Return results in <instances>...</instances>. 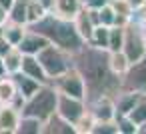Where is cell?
I'll return each instance as SVG.
<instances>
[{"label":"cell","mask_w":146,"mask_h":134,"mask_svg":"<svg viewBox=\"0 0 146 134\" xmlns=\"http://www.w3.org/2000/svg\"><path fill=\"white\" fill-rule=\"evenodd\" d=\"M98 18H100V24H104V26L116 24V12L110 4H104L102 8H98Z\"/></svg>","instance_id":"83f0119b"},{"label":"cell","mask_w":146,"mask_h":134,"mask_svg":"<svg viewBox=\"0 0 146 134\" xmlns=\"http://www.w3.org/2000/svg\"><path fill=\"white\" fill-rule=\"evenodd\" d=\"M56 102H58V90L50 82H46L32 96H28L24 100V106H22L20 114L34 116V118H38V120L44 122L50 114L56 112Z\"/></svg>","instance_id":"3957f363"},{"label":"cell","mask_w":146,"mask_h":134,"mask_svg":"<svg viewBox=\"0 0 146 134\" xmlns=\"http://www.w3.org/2000/svg\"><path fill=\"white\" fill-rule=\"evenodd\" d=\"M10 48H12V44H10V42H8L4 36H0V56H4V54H6Z\"/></svg>","instance_id":"f546056e"},{"label":"cell","mask_w":146,"mask_h":134,"mask_svg":"<svg viewBox=\"0 0 146 134\" xmlns=\"http://www.w3.org/2000/svg\"><path fill=\"white\" fill-rule=\"evenodd\" d=\"M50 44V40L46 38V36H42L40 32H36V30H32V28H28L26 26V32H24V36H22V40L16 44V48L22 52V54H38L44 46H48Z\"/></svg>","instance_id":"30bf717a"},{"label":"cell","mask_w":146,"mask_h":134,"mask_svg":"<svg viewBox=\"0 0 146 134\" xmlns=\"http://www.w3.org/2000/svg\"><path fill=\"white\" fill-rule=\"evenodd\" d=\"M108 38H110V26L96 24V26H94V30H92L90 44H94V46H98V48H106V50H108Z\"/></svg>","instance_id":"cb8c5ba5"},{"label":"cell","mask_w":146,"mask_h":134,"mask_svg":"<svg viewBox=\"0 0 146 134\" xmlns=\"http://www.w3.org/2000/svg\"><path fill=\"white\" fill-rule=\"evenodd\" d=\"M20 72H24L26 76H30V78L38 80L40 84H46V82H50V78L46 76V72H44L42 64L38 62V58H36L34 54H24V58H22V68H20Z\"/></svg>","instance_id":"5bb4252c"},{"label":"cell","mask_w":146,"mask_h":134,"mask_svg":"<svg viewBox=\"0 0 146 134\" xmlns=\"http://www.w3.org/2000/svg\"><path fill=\"white\" fill-rule=\"evenodd\" d=\"M108 50L98 48L90 42H84L80 50L72 54V68L84 80L86 86V100H92L102 94L114 96L120 90V76L110 70L108 64Z\"/></svg>","instance_id":"6da1fadb"},{"label":"cell","mask_w":146,"mask_h":134,"mask_svg":"<svg viewBox=\"0 0 146 134\" xmlns=\"http://www.w3.org/2000/svg\"><path fill=\"white\" fill-rule=\"evenodd\" d=\"M120 88L122 90H134V92H146V54L132 62L128 70L120 76Z\"/></svg>","instance_id":"52a82bcc"},{"label":"cell","mask_w":146,"mask_h":134,"mask_svg":"<svg viewBox=\"0 0 146 134\" xmlns=\"http://www.w3.org/2000/svg\"><path fill=\"white\" fill-rule=\"evenodd\" d=\"M72 22H74V26H76V30H78V34L82 36V40L84 42H90V38H92V30H94V20H92V16H90V12H88V8L82 4V8L76 12V16L72 18Z\"/></svg>","instance_id":"4fadbf2b"},{"label":"cell","mask_w":146,"mask_h":134,"mask_svg":"<svg viewBox=\"0 0 146 134\" xmlns=\"http://www.w3.org/2000/svg\"><path fill=\"white\" fill-rule=\"evenodd\" d=\"M138 134H146V120L142 124H138Z\"/></svg>","instance_id":"836d02e7"},{"label":"cell","mask_w":146,"mask_h":134,"mask_svg":"<svg viewBox=\"0 0 146 134\" xmlns=\"http://www.w3.org/2000/svg\"><path fill=\"white\" fill-rule=\"evenodd\" d=\"M50 84H52L60 94L86 100V86H84V80H82V76L78 74V70H74V68L66 70L64 74H60V76H56V78H52Z\"/></svg>","instance_id":"8992f818"},{"label":"cell","mask_w":146,"mask_h":134,"mask_svg":"<svg viewBox=\"0 0 146 134\" xmlns=\"http://www.w3.org/2000/svg\"><path fill=\"white\" fill-rule=\"evenodd\" d=\"M16 134H42V120H38L34 116L20 114Z\"/></svg>","instance_id":"ffe728a7"},{"label":"cell","mask_w":146,"mask_h":134,"mask_svg":"<svg viewBox=\"0 0 146 134\" xmlns=\"http://www.w3.org/2000/svg\"><path fill=\"white\" fill-rule=\"evenodd\" d=\"M24 32H26V24H18V22H12V20H8V22L2 26V36H4L12 46H16V44L22 40Z\"/></svg>","instance_id":"ac0fdd59"},{"label":"cell","mask_w":146,"mask_h":134,"mask_svg":"<svg viewBox=\"0 0 146 134\" xmlns=\"http://www.w3.org/2000/svg\"><path fill=\"white\" fill-rule=\"evenodd\" d=\"M90 134H118L116 120H94Z\"/></svg>","instance_id":"4316f807"},{"label":"cell","mask_w":146,"mask_h":134,"mask_svg":"<svg viewBox=\"0 0 146 134\" xmlns=\"http://www.w3.org/2000/svg\"><path fill=\"white\" fill-rule=\"evenodd\" d=\"M36 58H38V62L42 64V68H44V72H46V76H48L50 80L56 78V76H60V74H64L66 70L72 68V54L66 52V50H62V48L56 46V44L44 46V48L36 54Z\"/></svg>","instance_id":"277c9868"},{"label":"cell","mask_w":146,"mask_h":134,"mask_svg":"<svg viewBox=\"0 0 146 134\" xmlns=\"http://www.w3.org/2000/svg\"><path fill=\"white\" fill-rule=\"evenodd\" d=\"M142 92H134V90H118L112 98H114V106H116V114H128L132 110V106L136 104V100L140 98Z\"/></svg>","instance_id":"9a60e30c"},{"label":"cell","mask_w":146,"mask_h":134,"mask_svg":"<svg viewBox=\"0 0 146 134\" xmlns=\"http://www.w3.org/2000/svg\"><path fill=\"white\" fill-rule=\"evenodd\" d=\"M122 42H124V26H110V38H108V50L110 52H116V50H122Z\"/></svg>","instance_id":"d4e9b609"},{"label":"cell","mask_w":146,"mask_h":134,"mask_svg":"<svg viewBox=\"0 0 146 134\" xmlns=\"http://www.w3.org/2000/svg\"><path fill=\"white\" fill-rule=\"evenodd\" d=\"M12 4H14V0H0V6H4L6 10H10Z\"/></svg>","instance_id":"1f68e13d"},{"label":"cell","mask_w":146,"mask_h":134,"mask_svg":"<svg viewBox=\"0 0 146 134\" xmlns=\"http://www.w3.org/2000/svg\"><path fill=\"white\" fill-rule=\"evenodd\" d=\"M144 36H146V30H144Z\"/></svg>","instance_id":"d590c367"},{"label":"cell","mask_w":146,"mask_h":134,"mask_svg":"<svg viewBox=\"0 0 146 134\" xmlns=\"http://www.w3.org/2000/svg\"><path fill=\"white\" fill-rule=\"evenodd\" d=\"M0 36H2V26H0Z\"/></svg>","instance_id":"e575fe53"},{"label":"cell","mask_w":146,"mask_h":134,"mask_svg":"<svg viewBox=\"0 0 146 134\" xmlns=\"http://www.w3.org/2000/svg\"><path fill=\"white\" fill-rule=\"evenodd\" d=\"M46 14L48 12L40 4V0H26V24H34Z\"/></svg>","instance_id":"603a6c76"},{"label":"cell","mask_w":146,"mask_h":134,"mask_svg":"<svg viewBox=\"0 0 146 134\" xmlns=\"http://www.w3.org/2000/svg\"><path fill=\"white\" fill-rule=\"evenodd\" d=\"M2 76H6V68H4V60H2V56H0V78Z\"/></svg>","instance_id":"d6a6232c"},{"label":"cell","mask_w":146,"mask_h":134,"mask_svg":"<svg viewBox=\"0 0 146 134\" xmlns=\"http://www.w3.org/2000/svg\"><path fill=\"white\" fill-rule=\"evenodd\" d=\"M114 120L118 124V134H138V124L128 114H116Z\"/></svg>","instance_id":"484cf974"},{"label":"cell","mask_w":146,"mask_h":134,"mask_svg":"<svg viewBox=\"0 0 146 134\" xmlns=\"http://www.w3.org/2000/svg\"><path fill=\"white\" fill-rule=\"evenodd\" d=\"M86 110L94 116V120H114L116 118V106H114V98L110 94H102L92 100H86Z\"/></svg>","instance_id":"9c48e42d"},{"label":"cell","mask_w":146,"mask_h":134,"mask_svg":"<svg viewBox=\"0 0 146 134\" xmlns=\"http://www.w3.org/2000/svg\"><path fill=\"white\" fill-rule=\"evenodd\" d=\"M20 110L12 104H0V134H16Z\"/></svg>","instance_id":"8fae6325"},{"label":"cell","mask_w":146,"mask_h":134,"mask_svg":"<svg viewBox=\"0 0 146 134\" xmlns=\"http://www.w3.org/2000/svg\"><path fill=\"white\" fill-rule=\"evenodd\" d=\"M76 128L72 122H68L66 118H62L58 112L50 114L44 122H42V134H74Z\"/></svg>","instance_id":"7c38bea8"},{"label":"cell","mask_w":146,"mask_h":134,"mask_svg":"<svg viewBox=\"0 0 146 134\" xmlns=\"http://www.w3.org/2000/svg\"><path fill=\"white\" fill-rule=\"evenodd\" d=\"M8 22V10L4 6H0V26H4Z\"/></svg>","instance_id":"4dcf8cb0"},{"label":"cell","mask_w":146,"mask_h":134,"mask_svg":"<svg viewBox=\"0 0 146 134\" xmlns=\"http://www.w3.org/2000/svg\"><path fill=\"white\" fill-rule=\"evenodd\" d=\"M84 0H54V6H52V14L62 16V18H74L76 12L82 8Z\"/></svg>","instance_id":"e0dca14e"},{"label":"cell","mask_w":146,"mask_h":134,"mask_svg":"<svg viewBox=\"0 0 146 134\" xmlns=\"http://www.w3.org/2000/svg\"><path fill=\"white\" fill-rule=\"evenodd\" d=\"M56 112H58L62 118H66L68 122L76 124V120L86 112V100L72 98V96H66V94H60V92H58Z\"/></svg>","instance_id":"ba28073f"},{"label":"cell","mask_w":146,"mask_h":134,"mask_svg":"<svg viewBox=\"0 0 146 134\" xmlns=\"http://www.w3.org/2000/svg\"><path fill=\"white\" fill-rule=\"evenodd\" d=\"M12 76V80H14V84H16V90H18V94L20 96H24V98H28V96H32L42 84L38 82V80H34V78H30V76H26L24 72H16V74H10Z\"/></svg>","instance_id":"2e32d148"},{"label":"cell","mask_w":146,"mask_h":134,"mask_svg":"<svg viewBox=\"0 0 146 134\" xmlns=\"http://www.w3.org/2000/svg\"><path fill=\"white\" fill-rule=\"evenodd\" d=\"M22 58H24V54H22L16 46H12V48L2 56L6 74H16V72H20V68H22Z\"/></svg>","instance_id":"d6986e66"},{"label":"cell","mask_w":146,"mask_h":134,"mask_svg":"<svg viewBox=\"0 0 146 134\" xmlns=\"http://www.w3.org/2000/svg\"><path fill=\"white\" fill-rule=\"evenodd\" d=\"M122 52L128 56L130 64L140 60L146 54V36H144V26L136 20L130 18L124 24V42H122Z\"/></svg>","instance_id":"5b68a950"},{"label":"cell","mask_w":146,"mask_h":134,"mask_svg":"<svg viewBox=\"0 0 146 134\" xmlns=\"http://www.w3.org/2000/svg\"><path fill=\"white\" fill-rule=\"evenodd\" d=\"M16 94H18V90H16V84L10 74L0 78V104H10Z\"/></svg>","instance_id":"7402d4cb"},{"label":"cell","mask_w":146,"mask_h":134,"mask_svg":"<svg viewBox=\"0 0 146 134\" xmlns=\"http://www.w3.org/2000/svg\"><path fill=\"white\" fill-rule=\"evenodd\" d=\"M108 52H110V50H108ZM108 64H110V70H112L114 74L122 76V74L128 70L130 60H128V56H126L122 50H116V52H110V54H108Z\"/></svg>","instance_id":"44dd1931"},{"label":"cell","mask_w":146,"mask_h":134,"mask_svg":"<svg viewBox=\"0 0 146 134\" xmlns=\"http://www.w3.org/2000/svg\"><path fill=\"white\" fill-rule=\"evenodd\" d=\"M104 4H108V0H84V6L88 8H102Z\"/></svg>","instance_id":"f1b7e54d"},{"label":"cell","mask_w":146,"mask_h":134,"mask_svg":"<svg viewBox=\"0 0 146 134\" xmlns=\"http://www.w3.org/2000/svg\"><path fill=\"white\" fill-rule=\"evenodd\" d=\"M26 26L36 30V32H40L42 36H46L50 40V44H56V46H60L62 50H66L70 54L80 50L82 44H84L82 36L78 34V30L74 26V22L70 18H62V16H56L52 12L42 16L38 22L26 24Z\"/></svg>","instance_id":"7a4b0ae2"}]
</instances>
